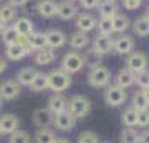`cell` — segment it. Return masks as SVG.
I'll list each match as a JSON object with an SVG mask.
<instances>
[{
	"label": "cell",
	"instance_id": "obj_1",
	"mask_svg": "<svg viewBox=\"0 0 149 143\" xmlns=\"http://www.w3.org/2000/svg\"><path fill=\"white\" fill-rule=\"evenodd\" d=\"M49 79V89H52L55 94H62V91L70 88V82H72V77L70 74L64 73L62 69H54L47 74Z\"/></svg>",
	"mask_w": 149,
	"mask_h": 143
},
{
	"label": "cell",
	"instance_id": "obj_2",
	"mask_svg": "<svg viewBox=\"0 0 149 143\" xmlns=\"http://www.w3.org/2000/svg\"><path fill=\"white\" fill-rule=\"evenodd\" d=\"M67 111L74 116L75 120H79V118H86V116L91 113V99L86 98V96H82V94L72 96V98L69 99Z\"/></svg>",
	"mask_w": 149,
	"mask_h": 143
},
{
	"label": "cell",
	"instance_id": "obj_3",
	"mask_svg": "<svg viewBox=\"0 0 149 143\" xmlns=\"http://www.w3.org/2000/svg\"><path fill=\"white\" fill-rule=\"evenodd\" d=\"M87 82L92 88H107L111 82V71L104 66H97L92 68L87 74Z\"/></svg>",
	"mask_w": 149,
	"mask_h": 143
},
{
	"label": "cell",
	"instance_id": "obj_4",
	"mask_svg": "<svg viewBox=\"0 0 149 143\" xmlns=\"http://www.w3.org/2000/svg\"><path fill=\"white\" fill-rule=\"evenodd\" d=\"M82 68H84V59H82V56L79 54V52H75V51L67 52L61 61V69L64 73H67V74H75V73H79Z\"/></svg>",
	"mask_w": 149,
	"mask_h": 143
},
{
	"label": "cell",
	"instance_id": "obj_5",
	"mask_svg": "<svg viewBox=\"0 0 149 143\" xmlns=\"http://www.w3.org/2000/svg\"><path fill=\"white\" fill-rule=\"evenodd\" d=\"M126 99H127L126 91L122 88H119V86H116V84L107 86L106 91H104V101H106V104L112 106V108H117V106L124 104Z\"/></svg>",
	"mask_w": 149,
	"mask_h": 143
},
{
	"label": "cell",
	"instance_id": "obj_6",
	"mask_svg": "<svg viewBox=\"0 0 149 143\" xmlns=\"http://www.w3.org/2000/svg\"><path fill=\"white\" fill-rule=\"evenodd\" d=\"M20 84L15 79H5L0 82V99L2 101H14L20 94Z\"/></svg>",
	"mask_w": 149,
	"mask_h": 143
},
{
	"label": "cell",
	"instance_id": "obj_7",
	"mask_svg": "<svg viewBox=\"0 0 149 143\" xmlns=\"http://www.w3.org/2000/svg\"><path fill=\"white\" fill-rule=\"evenodd\" d=\"M126 69H129L131 73L139 74L142 71L148 69V57L142 52H131L126 59Z\"/></svg>",
	"mask_w": 149,
	"mask_h": 143
},
{
	"label": "cell",
	"instance_id": "obj_8",
	"mask_svg": "<svg viewBox=\"0 0 149 143\" xmlns=\"http://www.w3.org/2000/svg\"><path fill=\"white\" fill-rule=\"evenodd\" d=\"M29 54H30V49L25 46V42L22 41V39L17 44H12V46L5 47V56L10 61H20V59H24Z\"/></svg>",
	"mask_w": 149,
	"mask_h": 143
},
{
	"label": "cell",
	"instance_id": "obj_9",
	"mask_svg": "<svg viewBox=\"0 0 149 143\" xmlns=\"http://www.w3.org/2000/svg\"><path fill=\"white\" fill-rule=\"evenodd\" d=\"M79 15V7L70 0H62L57 4V17H61L62 20H70Z\"/></svg>",
	"mask_w": 149,
	"mask_h": 143
},
{
	"label": "cell",
	"instance_id": "obj_10",
	"mask_svg": "<svg viewBox=\"0 0 149 143\" xmlns=\"http://www.w3.org/2000/svg\"><path fill=\"white\" fill-rule=\"evenodd\" d=\"M45 42H47V47L54 51V49H59L62 46H65L67 35L64 34L62 30H59V29H49L45 32Z\"/></svg>",
	"mask_w": 149,
	"mask_h": 143
},
{
	"label": "cell",
	"instance_id": "obj_11",
	"mask_svg": "<svg viewBox=\"0 0 149 143\" xmlns=\"http://www.w3.org/2000/svg\"><path fill=\"white\" fill-rule=\"evenodd\" d=\"M19 125H20V120L15 115L12 113L2 115L0 116V135H12L14 131L19 130Z\"/></svg>",
	"mask_w": 149,
	"mask_h": 143
},
{
	"label": "cell",
	"instance_id": "obj_12",
	"mask_svg": "<svg viewBox=\"0 0 149 143\" xmlns=\"http://www.w3.org/2000/svg\"><path fill=\"white\" fill-rule=\"evenodd\" d=\"M67 106H69V99L64 94H55L54 93V94L49 98V101H47V109L54 116L59 115V113L67 111Z\"/></svg>",
	"mask_w": 149,
	"mask_h": 143
},
{
	"label": "cell",
	"instance_id": "obj_13",
	"mask_svg": "<svg viewBox=\"0 0 149 143\" xmlns=\"http://www.w3.org/2000/svg\"><path fill=\"white\" fill-rule=\"evenodd\" d=\"M22 41L25 42V46L30 49V52L32 51H42V49L47 47V42H45V32H37L34 30L30 35H27L25 39H22Z\"/></svg>",
	"mask_w": 149,
	"mask_h": 143
},
{
	"label": "cell",
	"instance_id": "obj_14",
	"mask_svg": "<svg viewBox=\"0 0 149 143\" xmlns=\"http://www.w3.org/2000/svg\"><path fill=\"white\" fill-rule=\"evenodd\" d=\"M75 121H77V120H75L69 111H64V113H59V115L54 116V123H52V125H54L59 131H69V130H72L75 126Z\"/></svg>",
	"mask_w": 149,
	"mask_h": 143
},
{
	"label": "cell",
	"instance_id": "obj_15",
	"mask_svg": "<svg viewBox=\"0 0 149 143\" xmlns=\"http://www.w3.org/2000/svg\"><path fill=\"white\" fill-rule=\"evenodd\" d=\"M95 24H97L95 17L91 15V14H79L75 17V27H77V30L82 32V34H87L91 30H94Z\"/></svg>",
	"mask_w": 149,
	"mask_h": 143
},
{
	"label": "cell",
	"instance_id": "obj_16",
	"mask_svg": "<svg viewBox=\"0 0 149 143\" xmlns=\"http://www.w3.org/2000/svg\"><path fill=\"white\" fill-rule=\"evenodd\" d=\"M34 125L39 128H49L54 123V115L47 108H39L34 111Z\"/></svg>",
	"mask_w": 149,
	"mask_h": 143
},
{
	"label": "cell",
	"instance_id": "obj_17",
	"mask_svg": "<svg viewBox=\"0 0 149 143\" xmlns=\"http://www.w3.org/2000/svg\"><path fill=\"white\" fill-rule=\"evenodd\" d=\"M134 49V39L131 35H121L114 41V51L121 56H129Z\"/></svg>",
	"mask_w": 149,
	"mask_h": 143
},
{
	"label": "cell",
	"instance_id": "obj_18",
	"mask_svg": "<svg viewBox=\"0 0 149 143\" xmlns=\"http://www.w3.org/2000/svg\"><path fill=\"white\" fill-rule=\"evenodd\" d=\"M35 10L44 19H52V17L57 15V4L54 0H39Z\"/></svg>",
	"mask_w": 149,
	"mask_h": 143
},
{
	"label": "cell",
	"instance_id": "obj_19",
	"mask_svg": "<svg viewBox=\"0 0 149 143\" xmlns=\"http://www.w3.org/2000/svg\"><path fill=\"white\" fill-rule=\"evenodd\" d=\"M12 25L17 30V34L20 35V39H25L27 35H30L34 32V22L30 20L29 17H19Z\"/></svg>",
	"mask_w": 149,
	"mask_h": 143
},
{
	"label": "cell",
	"instance_id": "obj_20",
	"mask_svg": "<svg viewBox=\"0 0 149 143\" xmlns=\"http://www.w3.org/2000/svg\"><path fill=\"white\" fill-rule=\"evenodd\" d=\"M94 49L99 54H109L111 51H114V39L111 35H97L94 39Z\"/></svg>",
	"mask_w": 149,
	"mask_h": 143
},
{
	"label": "cell",
	"instance_id": "obj_21",
	"mask_svg": "<svg viewBox=\"0 0 149 143\" xmlns=\"http://www.w3.org/2000/svg\"><path fill=\"white\" fill-rule=\"evenodd\" d=\"M116 86H119V88L126 89V88H131L132 84H136V74L134 73H131L129 69L122 68L117 74H116Z\"/></svg>",
	"mask_w": 149,
	"mask_h": 143
},
{
	"label": "cell",
	"instance_id": "obj_22",
	"mask_svg": "<svg viewBox=\"0 0 149 143\" xmlns=\"http://www.w3.org/2000/svg\"><path fill=\"white\" fill-rule=\"evenodd\" d=\"M97 12L101 19H112L117 14V5L112 0H101V4L97 5Z\"/></svg>",
	"mask_w": 149,
	"mask_h": 143
},
{
	"label": "cell",
	"instance_id": "obj_23",
	"mask_svg": "<svg viewBox=\"0 0 149 143\" xmlns=\"http://www.w3.org/2000/svg\"><path fill=\"white\" fill-rule=\"evenodd\" d=\"M102 57H104V56L99 54L94 47L87 49V51L84 52V56H82V59H84V66H87V68H91V69L97 68V66H102Z\"/></svg>",
	"mask_w": 149,
	"mask_h": 143
},
{
	"label": "cell",
	"instance_id": "obj_24",
	"mask_svg": "<svg viewBox=\"0 0 149 143\" xmlns=\"http://www.w3.org/2000/svg\"><path fill=\"white\" fill-rule=\"evenodd\" d=\"M34 61L35 64H39V66H47V64H52L55 61V52L52 49H42V51H37L34 54Z\"/></svg>",
	"mask_w": 149,
	"mask_h": 143
},
{
	"label": "cell",
	"instance_id": "obj_25",
	"mask_svg": "<svg viewBox=\"0 0 149 143\" xmlns=\"http://www.w3.org/2000/svg\"><path fill=\"white\" fill-rule=\"evenodd\" d=\"M69 46L74 49V51H81V49L87 47L89 46V37L87 34H82V32H74V34H70L69 37Z\"/></svg>",
	"mask_w": 149,
	"mask_h": 143
},
{
	"label": "cell",
	"instance_id": "obj_26",
	"mask_svg": "<svg viewBox=\"0 0 149 143\" xmlns=\"http://www.w3.org/2000/svg\"><path fill=\"white\" fill-rule=\"evenodd\" d=\"M0 39H2V42H3L5 47H7V46L17 44V42L20 41V35L17 34V30L14 29V25H7V27L0 32Z\"/></svg>",
	"mask_w": 149,
	"mask_h": 143
},
{
	"label": "cell",
	"instance_id": "obj_27",
	"mask_svg": "<svg viewBox=\"0 0 149 143\" xmlns=\"http://www.w3.org/2000/svg\"><path fill=\"white\" fill-rule=\"evenodd\" d=\"M121 121L124 125V128H134V126H137V111L132 106L126 108L121 115Z\"/></svg>",
	"mask_w": 149,
	"mask_h": 143
},
{
	"label": "cell",
	"instance_id": "obj_28",
	"mask_svg": "<svg viewBox=\"0 0 149 143\" xmlns=\"http://www.w3.org/2000/svg\"><path fill=\"white\" fill-rule=\"evenodd\" d=\"M34 140H35V143H55L57 135L50 128H39L35 131Z\"/></svg>",
	"mask_w": 149,
	"mask_h": 143
},
{
	"label": "cell",
	"instance_id": "obj_29",
	"mask_svg": "<svg viewBox=\"0 0 149 143\" xmlns=\"http://www.w3.org/2000/svg\"><path fill=\"white\" fill-rule=\"evenodd\" d=\"M29 88L32 89L34 93H42V91L49 89L47 74H44V73H39V71H37V74H35V77H34V81L30 82V86H29Z\"/></svg>",
	"mask_w": 149,
	"mask_h": 143
},
{
	"label": "cell",
	"instance_id": "obj_30",
	"mask_svg": "<svg viewBox=\"0 0 149 143\" xmlns=\"http://www.w3.org/2000/svg\"><path fill=\"white\" fill-rule=\"evenodd\" d=\"M35 74H37V71L34 68H24L17 73V79L15 81L19 82L20 86H30V82L34 81Z\"/></svg>",
	"mask_w": 149,
	"mask_h": 143
},
{
	"label": "cell",
	"instance_id": "obj_31",
	"mask_svg": "<svg viewBox=\"0 0 149 143\" xmlns=\"http://www.w3.org/2000/svg\"><path fill=\"white\" fill-rule=\"evenodd\" d=\"M111 22H112V32H124L129 29V19L119 12L111 19Z\"/></svg>",
	"mask_w": 149,
	"mask_h": 143
},
{
	"label": "cell",
	"instance_id": "obj_32",
	"mask_svg": "<svg viewBox=\"0 0 149 143\" xmlns=\"http://www.w3.org/2000/svg\"><path fill=\"white\" fill-rule=\"evenodd\" d=\"M15 17H17V8H14L8 4H3L0 5V19L5 22V24H10V22H15Z\"/></svg>",
	"mask_w": 149,
	"mask_h": 143
},
{
	"label": "cell",
	"instance_id": "obj_33",
	"mask_svg": "<svg viewBox=\"0 0 149 143\" xmlns=\"http://www.w3.org/2000/svg\"><path fill=\"white\" fill-rule=\"evenodd\" d=\"M139 142V133L134 128H124L119 135V143H137Z\"/></svg>",
	"mask_w": 149,
	"mask_h": 143
},
{
	"label": "cell",
	"instance_id": "obj_34",
	"mask_svg": "<svg viewBox=\"0 0 149 143\" xmlns=\"http://www.w3.org/2000/svg\"><path fill=\"white\" fill-rule=\"evenodd\" d=\"M132 108L136 111H144V109L149 108V103L142 91H136L134 93V96H132Z\"/></svg>",
	"mask_w": 149,
	"mask_h": 143
},
{
	"label": "cell",
	"instance_id": "obj_35",
	"mask_svg": "<svg viewBox=\"0 0 149 143\" xmlns=\"http://www.w3.org/2000/svg\"><path fill=\"white\" fill-rule=\"evenodd\" d=\"M134 32L139 37H148L149 35V20L146 17H141L134 22Z\"/></svg>",
	"mask_w": 149,
	"mask_h": 143
},
{
	"label": "cell",
	"instance_id": "obj_36",
	"mask_svg": "<svg viewBox=\"0 0 149 143\" xmlns=\"http://www.w3.org/2000/svg\"><path fill=\"white\" fill-rule=\"evenodd\" d=\"M95 27L99 30V35H111L112 34V22L111 19H99Z\"/></svg>",
	"mask_w": 149,
	"mask_h": 143
},
{
	"label": "cell",
	"instance_id": "obj_37",
	"mask_svg": "<svg viewBox=\"0 0 149 143\" xmlns=\"http://www.w3.org/2000/svg\"><path fill=\"white\" fill-rule=\"evenodd\" d=\"M8 143H30V136H29L27 131L17 130L8 136Z\"/></svg>",
	"mask_w": 149,
	"mask_h": 143
},
{
	"label": "cell",
	"instance_id": "obj_38",
	"mask_svg": "<svg viewBox=\"0 0 149 143\" xmlns=\"http://www.w3.org/2000/svg\"><path fill=\"white\" fill-rule=\"evenodd\" d=\"M77 143H99V136L94 131H82L77 136Z\"/></svg>",
	"mask_w": 149,
	"mask_h": 143
},
{
	"label": "cell",
	"instance_id": "obj_39",
	"mask_svg": "<svg viewBox=\"0 0 149 143\" xmlns=\"http://www.w3.org/2000/svg\"><path fill=\"white\" fill-rule=\"evenodd\" d=\"M136 82H137V86L144 91V89L149 88V69L146 71H142L139 74H136Z\"/></svg>",
	"mask_w": 149,
	"mask_h": 143
},
{
	"label": "cell",
	"instance_id": "obj_40",
	"mask_svg": "<svg viewBox=\"0 0 149 143\" xmlns=\"http://www.w3.org/2000/svg\"><path fill=\"white\" fill-rule=\"evenodd\" d=\"M137 126H142V128L149 126V109L137 111Z\"/></svg>",
	"mask_w": 149,
	"mask_h": 143
},
{
	"label": "cell",
	"instance_id": "obj_41",
	"mask_svg": "<svg viewBox=\"0 0 149 143\" xmlns=\"http://www.w3.org/2000/svg\"><path fill=\"white\" fill-rule=\"evenodd\" d=\"M79 4L86 10H92V8H97V5L101 4V0H79Z\"/></svg>",
	"mask_w": 149,
	"mask_h": 143
},
{
	"label": "cell",
	"instance_id": "obj_42",
	"mask_svg": "<svg viewBox=\"0 0 149 143\" xmlns=\"http://www.w3.org/2000/svg\"><path fill=\"white\" fill-rule=\"evenodd\" d=\"M124 7L127 10H136L141 7V0H124Z\"/></svg>",
	"mask_w": 149,
	"mask_h": 143
},
{
	"label": "cell",
	"instance_id": "obj_43",
	"mask_svg": "<svg viewBox=\"0 0 149 143\" xmlns=\"http://www.w3.org/2000/svg\"><path fill=\"white\" fill-rule=\"evenodd\" d=\"M29 4V0H8V5H12L14 8H20V7H25Z\"/></svg>",
	"mask_w": 149,
	"mask_h": 143
},
{
	"label": "cell",
	"instance_id": "obj_44",
	"mask_svg": "<svg viewBox=\"0 0 149 143\" xmlns=\"http://www.w3.org/2000/svg\"><path fill=\"white\" fill-rule=\"evenodd\" d=\"M137 143H149V131L139 133V142H137Z\"/></svg>",
	"mask_w": 149,
	"mask_h": 143
},
{
	"label": "cell",
	"instance_id": "obj_45",
	"mask_svg": "<svg viewBox=\"0 0 149 143\" xmlns=\"http://www.w3.org/2000/svg\"><path fill=\"white\" fill-rule=\"evenodd\" d=\"M5 69H7V61H5V59H3V57L0 56V74H2V73H3Z\"/></svg>",
	"mask_w": 149,
	"mask_h": 143
},
{
	"label": "cell",
	"instance_id": "obj_46",
	"mask_svg": "<svg viewBox=\"0 0 149 143\" xmlns=\"http://www.w3.org/2000/svg\"><path fill=\"white\" fill-rule=\"evenodd\" d=\"M55 143H70L67 140V138H57V140H55Z\"/></svg>",
	"mask_w": 149,
	"mask_h": 143
},
{
	"label": "cell",
	"instance_id": "obj_47",
	"mask_svg": "<svg viewBox=\"0 0 149 143\" xmlns=\"http://www.w3.org/2000/svg\"><path fill=\"white\" fill-rule=\"evenodd\" d=\"M5 27H7V24H5V22H3L2 19H0V32H2V30H3Z\"/></svg>",
	"mask_w": 149,
	"mask_h": 143
},
{
	"label": "cell",
	"instance_id": "obj_48",
	"mask_svg": "<svg viewBox=\"0 0 149 143\" xmlns=\"http://www.w3.org/2000/svg\"><path fill=\"white\" fill-rule=\"evenodd\" d=\"M142 93H144V96H146V99H148V103H149V88H148V89H144Z\"/></svg>",
	"mask_w": 149,
	"mask_h": 143
},
{
	"label": "cell",
	"instance_id": "obj_49",
	"mask_svg": "<svg viewBox=\"0 0 149 143\" xmlns=\"http://www.w3.org/2000/svg\"><path fill=\"white\" fill-rule=\"evenodd\" d=\"M146 19L149 20V8H148V14H146Z\"/></svg>",
	"mask_w": 149,
	"mask_h": 143
},
{
	"label": "cell",
	"instance_id": "obj_50",
	"mask_svg": "<svg viewBox=\"0 0 149 143\" xmlns=\"http://www.w3.org/2000/svg\"><path fill=\"white\" fill-rule=\"evenodd\" d=\"M2 103H3V101H2V99H0V108H2Z\"/></svg>",
	"mask_w": 149,
	"mask_h": 143
},
{
	"label": "cell",
	"instance_id": "obj_51",
	"mask_svg": "<svg viewBox=\"0 0 149 143\" xmlns=\"http://www.w3.org/2000/svg\"><path fill=\"white\" fill-rule=\"evenodd\" d=\"M70 2H79V0H70Z\"/></svg>",
	"mask_w": 149,
	"mask_h": 143
},
{
	"label": "cell",
	"instance_id": "obj_52",
	"mask_svg": "<svg viewBox=\"0 0 149 143\" xmlns=\"http://www.w3.org/2000/svg\"><path fill=\"white\" fill-rule=\"evenodd\" d=\"M104 143H111V142H104Z\"/></svg>",
	"mask_w": 149,
	"mask_h": 143
},
{
	"label": "cell",
	"instance_id": "obj_53",
	"mask_svg": "<svg viewBox=\"0 0 149 143\" xmlns=\"http://www.w3.org/2000/svg\"><path fill=\"white\" fill-rule=\"evenodd\" d=\"M112 2H116V0H112Z\"/></svg>",
	"mask_w": 149,
	"mask_h": 143
},
{
	"label": "cell",
	"instance_id": "obj_54",
	"mask_svg": "<svg viewBox=\"0 0 149 143\" xmlns=\"http://www.w3.org/2000/svg\"><path fill=\"white\" fill-rule=\"evenodd\" d=\"M141 2H142V0H141Z\"/></svg>",
	"mask_w": 149,
	"mask_h": 143
}]
</instances>
